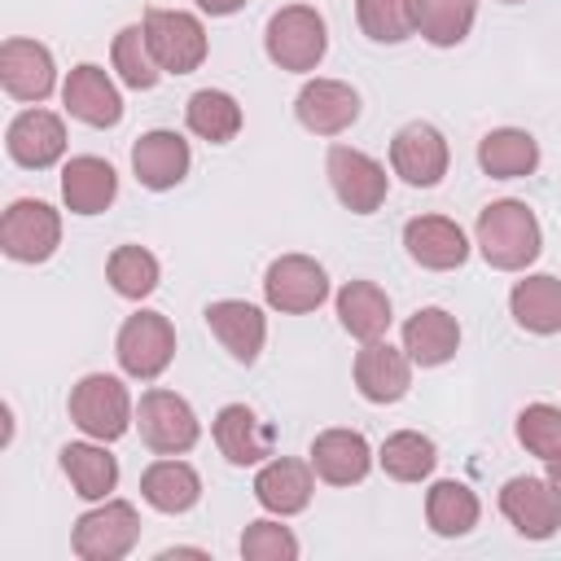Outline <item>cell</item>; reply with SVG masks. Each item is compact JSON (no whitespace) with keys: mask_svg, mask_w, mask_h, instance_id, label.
<instances>
[{"mask_svg":"<svg viewBox=\"0 0 561 561\" xmlns=\"http://www.w3.org/2000/svg\"><path fill=\"white\" fill-rule=\"evenodd\" d=\"M425 522H430L434 535L460 539V535H469V530L478 526V495H473L465 482L443 478V482H434L430 495H425Z\"/></svg>","mask_w":561,"mask_h":561,"instance_id":"obj_31","label":"cell"},{"mask_svg":"<svg viewBox=\"0 0 561 561\" xmlns=\"http://www.w3.org/2000/svg\"><path fill=\"white\" fill-rule=\"evenodd\" d=\"M0 83L13 101H44L53 88H57V66H53V53L39 44V39H4L0 44Z\"/></svg>","mask_w":561,"mask_h":561,"instance_id":"obj_13","label":"cell"},{"mask_svg":"<svg viewBox=\"0 0 561 561\" xmlns=\"http://www.w3.org/2000/svg\"><path fill=\"white\" fill-rule=\"evenodd\" d=\"M4 149H9V158L18 167L44 171V167H53L66 153V123L53 110H39V105L35 110H22L9 123V131H4Z\"/></svg>","mask_w":561,"mask_h":561,"instance_id":"obj_15","label":"cell"},{"mask_svg":"<svg viewBox=\"0 0 561 561\" xmlns=\"http://www.w3.org/2000/svg\"><path fill=\"white\" fill-rule=\"evenodd\" d=\"M548 482L561 491V451H557V456H548Z\"/></svg>","mask_w":561,"mask_h":561,"instance_id":"obj_41","label":"cell"},{"mask_svg":"<svg viewBox=\"0 0 561 561\" xmlns=\"http://www.w3.org/2000/svg\"><path fill=\"white\" fill-rule=\"evenodd\" d=\"M263 298L267 307L276 311H289V316H302V311H316L324 298H329V276L316 259L307 254H280L267 263L263 272Z\"/></svg>","mask_w":561,"mask_h":561,"instance_id":"obj_10","label":"cell"},{"mask_svg":"<svg viewBox=\"0 0 561 561\" xmlns=\"http://www.w3.org/2000/svg\"><path fill=\"white\" fill-rule=\"evenodd\" d=\"M500 513L526 539H552L561 530V491L548 478H508L500 486Z\"/></svg>","mask_w":561,"mask_h":561,"instance_id":"obj_11","label":"cell"},{"mask_svg":"<svg viewBox=\"0 0 561 561\" xmlns=\"http://www.w3.org/2000/svg\"><path fill=\"white\" fill-rule=\"evenodd\" d=\"M61 101H66L70 118H79L88 127H114L123 118V96H118L114 79L101 66H92V61H83V66H75L66 75Z\"/></svg>","mask_w":561,"mask_h":561,"instance_id":"obj_20","label":"cell"},{"mask_svg":"<svg viewBox=\"0 0 561 561\" xmlns=\"http://www.w3.org/2000/svg\"><path fill=\"white\" fill-rule=\"evenodd\" d=\"M294 114L307 131L337 136L359 118V92L342 79H307L298 101H294Z\"/></svg>","mask_w":561,"mask_h":561,"instance_id":"obj_16","label":"cell"},{"mask_svg":"<svg viewBox=\"0 0 561 561\" xmlns=\"http://www.w3.org/2000/svg\"><path fill=\"white\" fill-rule=\"evenodd\" d=\"M210 434H215V447L228 456V465L245 469V465H259L272 456V425H263L259 412L245 403H224L215 412Z\"/></svg>","mask_w":561,"mask_h":561,"instance_id":"obj_23","label":"cell"},{"mask_svg":"<svg viewBox=\"0 0 561 561\" xmlns=\"http://www.w3.org/2000/svg\"><path fill=\"white\" fill-rule=\"evenodd\" d=\"M136 539H140V517L127 500H101L92 513L75 522V535H70L75 557L83 561H118L136 548Z\"/></svg>","mask_w":561,"mask_h":561,"instance_id":"obj_6","label":"cell"},{"mask_svg":"<svg viewBox=\"0 0 561 561\" xmlns=\"http://www.w3.org/2000/svg\"><path fill=\"white\" fill-rule=\"evenodd\" d=\"M105 276H110V285H114L118 298L140 302V298H149V294L158 289L162 267H158V259H153L145 245H118V250L105 259Z\"/></svg>","mask_w":561,"mask_h":561,"instance_id":"obj_36","label":"cell"},{"mask_svg":"<svg viewBox=\"0 0 561 561\" xmlns=\"http://www.w3.org/2000/svg\"><path fill=\"white\" fill-rule=\"evenodd\" d=\"M184 123H188L193 136H202L210 145H228L241 131V105H237V96H228L219 88H202V92L188 96Z\"/></svg>","mask_w":561,"mask_h":561,"instance_id":"obj_32","label":"cell"},{"mask_svg":"<svg viewBox=\"0 0 561 561\" xmlns=\"http://www.w3.org/2000/svg\"><path fill=\"white\" fill-rule=\"evenodd\" d=\"M478 18V0H416V31L434 48H456Z\"/></svg>","mask_w":561,"mask_h":561,"instance_id":"obj_34","label":"cell"},{"mask_svg":"<svg viewBox=\"0 0 561 561\" xmlns=\"http://www.w3.org/2000/svg\"><path fill=\"white\" fill-rule=\"evenodd\" d=\"M140 495H145V504L158 508V513H188V508L202 500V478H197L193 465L162 456V460H153V465L140 473Z\"/></svg>","mask_w":561,"mask_h":561,"instance_id":"obj_26","label":"cell"},{"mask_svg":"<svg viewBox=\"0 0 561 561\" xmlns=\"http://www.w3.org/2000/svg\"><path fill=\"white\" fill-rule=\"evenodd\" d=\"M377 460H381V469H386L394 482H421V478L434 473L438 447H434V438H425V434H416V430H399V434H390V438L381 443Z\"/></svg>","mask_w":561,"mask_h":561,"instance_id":"obj_33","label":"cell"},{"mask_svg":"<svg viewBox=\"0 0 561 561\" xmlns=\"http://www.w3.org/2000/svg\"><path fill=\"white\" fill-rule=\"evenodd\" d=\"M70 421L88 434V438H101V443H114L127 434L131 425V394L118 377L110 373H88L70 386Z\"/></svg>","mask_w":561,"mask_h":561,"instance_id":"obj_3","label":"cell"},{"mask_svg":"<svg viewBox=\"0 0 561 561\" xmlns=\"http://www.w3.org/2000/svg\"><path fill=\"white\" fill-rule=\"evenodd\" d=\"M136 425H140L145 447L158 456H180L202 438L197 412L175 390H145L140 408H136Z\"/></svg>","mask_w":561,"mask_h":561,"instance_id":"obj_7","label":"cell"},{"mask_svg":"<svg viewBox=\"0 0 561 561\" xmlns=\"http://www.w3.org/2000/svg\"><path fill=\"white\" fill-rule=\"evenodd\" d=\"M311 460H294V456H272L259 473H254V500L276 513V517H294L311 504L316 478H311Z\"/></svg>","mask_w":561,"mask_h":561,"instance_id":"obj_22","label":"cell"},{"mask_svg":"<svg viewBox=\"0 0 561 561\" xmlns=\"http://www.w3.org/2000/svg\"><path fill=\"white\" fill-rule=\"evenodd\" d=\"M188 162H193L188 140H184L180 131H167V127H153V131H145V136L131 145V171H136V180H140L145 188H153V193L175 188V184L188 175Z\"/></svg>","mask_w":561,"mask_h":561,"instance_id":"obj_18","label":"cell"},{"mask_svg":"<svg viewBox=\"0 0 561 561\" xmlns=\"http://www.w3.org/2000/svg\"><path fill=\"white\" fill-rule=\"evenodd\" d=\"M311 469L329 486L364 482L373 469V447L359 430H320L311 438Z\"/></svg>","mask_w":561,"mask_h":561,"instance_id":"obj_19","label":"cell"},{"mask_svg":"<svg viewBox=\"0 0 561 561\" xmlns=\"http://www.w3.org/2000/svg\"><path fill=\"white\" fill-rule=\"evenodd\" d=\"M324 175L337 193V202L355 215H373L381 210L386 202V188H390V175L377 158H368L364 149H351V145H333L329 158H324Z\"/></svg>","mask_w":561,"mask_h":561,"instance_id":"obj_9","label":"cell"},{"mask_svg":"<svg viewBox=\"0 0 561 561\" xmlns=\"http://www.w3.org/2000/svg\"><path fill=\"white\" fill-rule=\"evenodd\" d=\"M403 250L412 263H421L430 272H451L469 259V237L447 215H416L403 224Z\"/></svg>","mask_w":561,"mask_h":561,"instance_id":"obj_14","label":"cell"},{"mask_svg":"<svg viewBox=\"0 0 561 561\" xmlns=\"http://www.w3.org/2000/svg\"><path fill=\"white\" fill-rule=\"evenodd\" d=\"M478 167L491 180H522L539 167V140L522 127H495L478 140Z\"/></svg>","mask_w":561,"mask_h":561,"instance_id":"obj_27","label":"cell"},{"mask_svg":"<svg viewBox=\"0 0 561 561\" xmlns=\"http://www.w3.org/2000/svg\"><path fill=\"white\" fill-rule=\"evenodd\" d=\"M473 241L482 250V259L495 267V272H522L539 259L543 250V232H539V219L526 202H491L482 206L478 215V228H473Z\"/></svg>","mask_w":561,"mask_h":561,"instance_id":"obj_1","label":"cell"},{"mask_svg":"<svg viewBox=\"0 0 561 561\" xmlns=\"http://www.w3.org/2000/svg\"><path fill=\"white\" fill-rule=\"evenodd\" d=\"M110 61H114L118 79H123L127 88H136V92H145V88H153V83L162 79V66H158V57H153V48H149L145 22H136V26H123V31L114 35Z\"/></svg>","mask_w":561,"mask_h":561,"instance_id":"obj_35","label":"cell"},{"mask_svg":"<svg viewBox=\"0 0 561 561\" xmlns=\"http://www.w3.org/2000/svg\"><path fill=\"white\" fill-rule=\"evenodd\" d=\"M145 35L162 75H193L206 61V26L184 9H149Z\"/></svg>","mask_w":561,"mask_h":561,"instance_id":"obj_8","label":"cell"},{"mask_svg":"<svg viewBox=\"0 0 561 561\" xmlns=\"http://www.w3.org/2000/svg\"><path fill=\"white\" fill-rule=\"evenodd\" d=\"M337 320H342V329L351 337L377 342V337H386V329H390L394 316H390V298H386L381 285H373V280H346L337 289Z\"/></svg>","mask_w":561,"mask_h":561,"instance_id":"obj_28","label":"cell"},{"mask_svg":"<svg viewBox=\"0 0 561 561\" xmlns=\"http://www.w3.org/2000/svg\"><path fill=\"white\" fill-rule=\"evenodd\" d=\"M202 316H206V329L219 337V346L237 364H254L259 359V351L267 342V316L254 302H245V298H219Z\"/></svg>","mask_w":561,"mask_h":561,"instance_id":"obj_17","label":"cell"},{"mask_svg":"<svg viewBox=\"0 0 561 561\" xmlns=\"http://www.w3.org/2000/svg\"><path fill=\"white\" fill-rule=\"evenodd\" d=\"M500 4H522V0H500Z\"/></svg>","mask_w":561,"mask_h":561,"instance_id":"obj_42","label":"cell"},{"mask_svg":"<svg viewBox=\"0 0 561 561\" xmlns=\"http://www.w3.org/2000/svg\"><path fill=\"white\" fill-rule=\"evenodd\" d=\"M355 18L373 44H403L416 35V0H355Z\"/></svg>","mask_w":561,"mask_h":561,"instance_id":"obj_37","label":"cell"},{"mask_svg":"<svg viewBox=\"0 0 561 561\" xmlns=\"http://www.w3.org/2000/svg\"><path fill=\"white\" fill-rule=\"evenodd\" d=\"M508 311L526 333H539V337L561 333V280L548 272L517 280L508 294Z\"/></svg>","mask_w":561,"mask_h":561,"instance_id":"obj_29","label":"cell"},{"mask_svg":"<svg viewBox=\"0 0 561 561\" xmlns=\"http://www.w3.org/2000/svg\"><path fill=\"white\" fill-rule=\"evenodd\" d=\"M61 245V215L39 197H18L0 219V250L18 263H44Z\"/></svg>","mask_w":561,"mask_h":561,"instance_id":"obj_5","label":"cell"},{"mask_svg":"<svg viewBox=\"0 0 561 561\" xmlns=\"http://www.w3.org/2000/svg\"><path fill=\"white\" fill-rule=\"evenodd\" d=\"M263 48L267 57L280 66V70H316L324 61V48H329V26L324 18L311 9V4H285L267 18V31H263Z\"/></svg>","mask_w":561,"mask_h":561,"instance_id":"obj_2","label":"cell"},{"mask_svg":"<svg viewBox=\"0 0 561 561\" xmlns=\"http://www.w3.org/2000/svg\"><path fill=\"white\" fill-rule=\"evenodd\" d=\"M245 0H197V9L202 13H210V18H228V13H237Z\"/></svg>","mask_w":561,"mask_h":561,"instance_id":"obj_40","label":"cell"},{"mask_svg":"<svg viewBox=\"0 0 561 561\" xmlns=\"http://www.w3.org/2000/svg\"><path fill=\"white\" fill-rule=\"evenodd\" d=\"M61 473L70 478L75 495L83 500H110V491L118 486V460L96 443H66L61 447Z\"/></svg>","mask_w":561,"mask_h":561,"instance_id":"obj_30","label":"cell"},{"mask_svg":"<svg viewBox=\"0 0 561 561\" xmlns=\"http://www.w3.org/2000/svg\"><path fill=\"white\" fill-rule=\"evenodd\" d=\"M355 386L368 403H399L412 386V359L408 351L390 346V342H364V351L355 355Z\"/></svg>","mask_w":561,"mask_h":561,"instance_id":"obj_21","label":"cell"},{"mask_svg":"<svg viewBox=\"0 0 561 561\" xmlns=\"http://www.w3.org/2000/svg\"><path fill=\"white\" fill-rule=\"evenodd\" d=\"M517 443L530 456H557L561 451V408L552 403H530L517 412Z\"/></svg>","mask_w":561,"mask_h":561,"instance_id":"obj_38","label":"cell"},{"mask_svg":"<svg viewBox=\"0 0 561 561\" xmlns=\"http://www.w3.org/2000/svg\"><path fill=\"white\" fill-rule=\"evenodd\" d=\"M447 162H451V149L434 123H408L390 140V167L412 188H434L447 175Z\"/></svg>","mask_w":561,"mask_h":561,"instance_id":"obj_12","label":"cell"},{"mask_svg":"<svg viewBox=\"0 0 561 561\" xmlns=\"http://www.w3.org/2000/svg\"><path fill=\"white\" fill-rule=\"evenodd\" d=\"M403 351L421 368H438L460 351V324L443 307H421L403 320Z\"/></svg>","mask_w":561,"mask_h":561,"instance_id":"obj_24","label":"cell"},{"mask_svg":"<svg viewBox=\"0 0 561 561\" xmlns=\"http://www.w3.org/2000/svg\"><path fill=\"white\" fill-rule=\"evenodd\" d=\"M241 557L245 561H294L298 557V539L289 526L280 522H250L241 535Z\"/></svg>","mask_w":561,"mask_h":561,"instance_id":"obj_39","label":"cell"},{"mask_svg":"<svg viewBox=\"0 0 561 561\" xmlns=\"http://www.w3.org/2000/svg\"><path fill=\"white\" fill-rule=\"evenodd\" d=\"M61 197L75 215H101L114 197H118V175L105 158L96 153H79L61 167Z\"/></svg>","mask_w":561,"mask_h":561,"instance_id":"obj_25","label":"cell"},{"mask_svg":"<svg viewBox=\"0 0 561 561\" xmlns=\"http://www.w3.org/2000/svg\"><path fill=\"white\" fill-rule=\"evenodd\" d=\"M114 355L118 368L136 381H153L167 373V364L175 359V329L162 311H136L123 320L118 337H114Z\"/></svg>","mask_w":561,"mask_h":561,"instance_id":"obj_4","label":"cell"}]
</instances>
